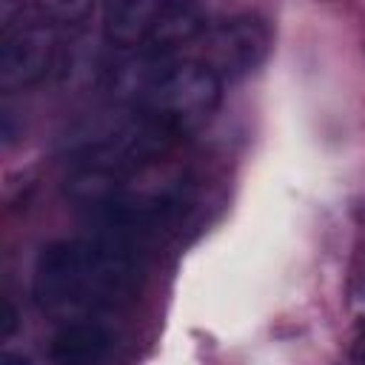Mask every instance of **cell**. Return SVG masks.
I'll return each mask as SVG.
<instances>
[{
  "label": "cell",
  "mask_w": 365,
  "mask_h": 365,
  "mask_svg": "<svg viewBox=\"0 0 365 365\" xmlns=\"http://www.w3.org/2000/svg\"><path fill=\"white\" fill-rule=\"evenodd\" d=\"M137 288V259L117 237L48 242L34 262L31 294L40 311L83 319L91 311L128 299Z\"/></svg>",
  "instance_id": "cell-1"
},
{
  "label": "cell",
  "mask_w": 365,
  "mask_h": 365,
  "mask_svg": "<svg viewBox=\"0 0 365 365\" xmlns=\"http://www.w3.org/2000/svg\"><path fill=\"white\" fill-rule=\"evenodd\" d=\"M220 100L222 80L208 66H202L200 60H165L145 91L137 97V111L177 140L205 125Z\"/></svg>",
  "instance_id": "cell-2"
},
{
  "label": "cell",
  "mask_w": 365,
  "mask_h": 365,
  "mask_svg": "<svg viewBox=\"0 0 365 365\" xmlns=\"http://www.w3.org/2000/svg\"><path fill=\"white\" fill-rule=\"evenodd\" d=\"M200 46V63L208 66L222 83L240 80L262 66L271 51V31L254 14H234L208 26Z\"/></svg>",
  "instance_id": "cell-3"
},
{
  "label": "cell",
  "mask_w": 365,
  "mask_h": 365,
  "mask_svg": "<svg viewBox=\"0 0 365 365\" xmlns=\"http://www.w3.org/2000/svg\"><path fill=\"white\" fill-rule=\"evenodd\" d=\"M57 40L46 23H20L6 29L0 43V88L20 91L40 83L54 66Z\"/></svg>",
  "instance_id": "cell-4"
},
{
  "label": "cell",
  "mask_w": 365,
  "mask_h": 365,
  "mask_svg": "<svg viewBox=\"0 0 365 365\" xmlns=\"http://www.w3.org/2000/svg\"><path fill=\"white\" fill-rule=\"evenodd\" d=\"M205 29V11L200 0H165L148 40L143 43V51L148 57L168 60L177 48L194 43Z\"/></svg>",
  "instance_id": "cell-5"
},
{
  "label": "cell",
  "mask_w": 365,
  "mask_h": 365,
  "mask_svg": "<svg viewBox=\"0 0 365 365\" xmlns=\"http://www.w3.org/2000/svg\"><path fill=\"white\" fill-rule=\"evenodd\" d=\"M165 0H103V34L117 48H143Z\"/></svg>",
  "instance_id": "cell-6"
},
{
  "label": "cell",
  "mask_w": 365,
  "mask_h": 365,
  "mask_svg": "<svg viewBox=\"0 0 365 365\" xmlns=\"http://www.w3.org/2000/svg\"><path fill=\"white\" fill-rule=\"evenodd\" d=\"M111 334L91 319H77V322H66L48 348V356L54 362L63 365H83V362H97L108 354L111 348Z\"/></svg>",
  "instance_id": "cell-7"
},
{
  "label": "cell",
  "mask_w": 365,
  "mask_h": 365,
  "mask_svg": "<svg viewBox=\"0 0 365 365\" xmlns=\"http://www.w3.org/2000/svg\"><path fill=\"white\" fill-rule=\"evenodd\" d=\"M37 6L43 9V14L54 23H80L88 17L94 0H37Z\"/></svg>",
  "instance_id": "cell-8"
},
{
  "label": "cell",
  "mask_w": 365,
  "mask_h": 365,
  "mask_svg": "<svg viewBox=\"0 0 365 365\" xmlns=\"http://www.w3.org/2000/svg\"><path fill=\"white\" fill-rule=\"evenodd\" d=\"M17 328V311L9 299H3V317H0V339L11 336V331Z\"/></svg>",
  "instance_id": "cell-9"
}]
</instances>
